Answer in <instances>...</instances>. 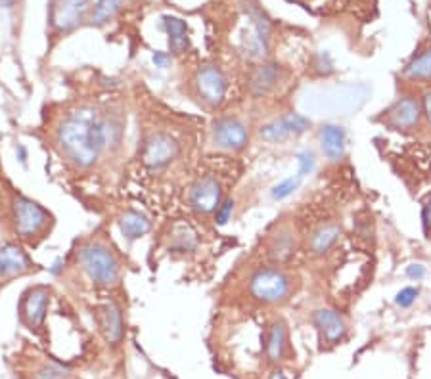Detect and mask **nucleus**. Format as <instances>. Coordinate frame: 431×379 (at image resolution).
Here are the masks:
<instances>
[{
	"instance_id": "obj_1",
	"label": "nucleus",
	"mask_w": 431,
	"mask_h": 379,
	"mask_svg": "<svg viewBox=\"0 0 431 379\" xmlns=\"http://www.w3.org/2000/svg\"><path fill=\"white\" fill-rule=\"evenodd\" d=\"M106 119L96 105L81 104L58 123L54 146L65 161L79 171H88L98 163L107 152Z\"/></svg>"
},
{
	"instance_id": "obj_2",
	"label": "nucleus",
	"mask_w": 431,
	"mask_h": 379,
	"mask_svg": "<svg viewBox=\"0 0 431 379\" xmlns=\"http://www.w3.org/2000/svg\"><path fill=\"white\" fill-rule=\"evenodd\" d=\"M77 262L94 286L106 289L119 286L121 262L104 241H85L77 249Z\"/></svg>"
},
{
	"instance_id": "obj_3",
	"label": "nucleus",
	"mask_w": 431,
	"mask_h": 379,
	"mask_svg": "<svg viewBox=\"0 0 431 379\" xmlns=\"http://www.w3.org/2000/svg\"><path fill=\"white\" fill-rule=\"evenodd\" d=\"M10 215L15 236L20 239L37 246L43 241L54 226V217L48 209H44L39 201H33L22 194H14L10 201Z\"/></svg>"
},
{
	"instance_id": "obj_4",
	"label": "nucleus",
	"mask_w": 431,
	"mask_h": 379,
	"mask_svg": "<svg viewBox=\"0 0 431 379\" xmlns=\"http://www.w3.org/2000/svg\"><path fill=\"white\" fill-rule=\"evenodd\" d=\"M248 289L255 301L263 305H282L290 299L293 291V280L282 268H259L249 276Z\"/></svg>"
},
{
	"instance_id": "obj_5",
	"label": "nucleus",
	"mask_w": 431,
	"mask_h": 379,
	"mask_svg": "<svg viewBox=\"0 0 431 379\" xmlns=\"http://www.w3.org/2000/svg\"><path fill=\"white\" fill-rule=\"evenodd\" d=\"M228 81L225 71L215 63L199 65L192 79V96L205 109H217L227 96Z\"/></svg>"
},
{
	"instance_id": "obj_6",
	"label": "nucleus",
	"mask_w": 431,
	"mask_h": 379,
	"mask_svg": "<svg viewBox=\"0 0 431 379\" xmlns=\"http://www.w3.org/2000/svg\"><path fill=\"white\" fill-rule=\"evenodd\" d=\"M249 131L240 119L236 117H220L211 126V144L217 149L238 154L248 146Z\"/></svg>"
},
{
	"instance_id": "obj_7",
	"label": "nucleus",
	"mask_w": 431,
	"mask_h": 379,
	"mask_svg": "<svg viewBox=\"0 0 431 379\" xmlns=\"http://www.w3.org/2000/svg\"><path fill=\"white\" fill-rule=\"evenodd\" d=\"M52 289L48 286H33L22 295L20 301V318L25 328L39 331L44 326L46 312H48Z\"/></svg>"
},
{
	"instance_id": "obj_8",
	"label": "nucleus",
	"mask_w": 431,
	"mask_h": 379,
	"mask_svg": "<svg viewBox=\"0 0 431 379\" xmlns=\"http://www.w3.org/2000/svg\"><path fill=\"white\" fill-rule=\"evenodd\" d=\"M186 201L198 215H211L223 204V184L215 176H201L188 188Z\"/></svg>"
},
{
	"instance_id": "obj_9",
	"label": "nucleus",
	"mask_w": 431,
	"mask_h": 379,
	"mask_svg": "<svg viewBox=\"0 0 431 379\" xmlns=\"http://www.w3.org/2000/svg\"><path fill=\"white\" fill-rule=\"evenodd\" d=\"M180 155V144L169 133H154L144 146V163L152 171H161Z\"/></svg>"
},
{
	"instance_id": "obj_10",
	"label": "nucleus",
	"mask_w": 431,
	"mask_h": 379,
	"mask_svg": "<svg viewBox=\"0 0 431 379\" xmlns=\"http://www.w3.org/2000/svg\"><path fill=\"white\" fill-rule=\"evenodd\" d=\"M91 0H50V25L58 35L71 33L77 27Z\"/></svg>"
},
{
	"instance_id": "obj_11",
	"label": "nucleus",
	"mask_w": 431,
	"mask_h": 379,
	"mask_svg": "<svg viewBox=\"0 0 431 379\" xmlns=\"http://www.w3.org/2000/svg\"><path fill=\"white\" fill-rule=\"evenodd\" d=\"M311 128V121L299 115V113H288L284 117H278V119L270 121L267 125H263L259 128V136H261L265 142H284L290 140V138H296V136H301L303 133H307Z\"/></svg>"
},
{
	"instance_id": "obj_12",
	"label": "nucleus",
	"mask_w": 431,
	"mask_h": 379,
	"mask_svg": "<svg viewBox=\"0 0 431 379\" xmlns=\"http://www.w3.org/2000/svg\"><path fill=\"white\" fill-rule=\"evenodd\" d=\"M35 262L31 260L27 251L15 244H2L0 246V280L8 281L22 278L35 272Z\"/></svg>"
},
{
	"instance_id": "obj_13",
	"label": "nucleus",
	"mask_w": 431,
	"mask_h": 379,
	"mask_svg": "<svg viewBox=\"0 0 431 379\" xmlns=\"http://www.w3.org/2000/svg\"><path fill=\"white\" fill-rule=\"evenodd\" d=\"M422 115H424V105L414 96H404L391 105V109L385 115V123L395 131H412L420 126Z\"/></svg>"
},
{
	"instance_id": "obj_14",
	"label": "nucleus",
	"mask_w": 431,
	"mask_h": 379,
	"mask_svg": "<svg viewBox=\"0 0 431 379\" xmlns=\"http://www.w3.org/2000/svg\"><path fill=\"white\" fill-rule=\"evenodd\" d=\"M94 316H96V324H98L100 331H102V335H104L107 343L119 345L123 335H125L123 314H121L119 305L115 301L104 302L94 310Z\"/></svg>"
},
{
	"instance_id": "obj_15",
	"label": "nucleus",
	"mask_w": 431,
	"mask_h": 379,
	"mask_svg": "<svg viewBox=\"0 0 431 379\" xmlns=\"http://www.w3.org/2000/svg\"><path fill=\"white\" fill-rule=\"evenodd\" d=\"M314 326L320 331V335L328 345H336L343 341L347 335V326L336 310L332 309H318L312 314Z\"/></svg>"
},
{
	"instance_id": "obj_16",
	"label": "nucleus",
	"mask_w": 431,
	"mask_h": 379,
	"mask_svg": "<svg viewBox=\"0 0 431 379\" xmlns=\"http://www.w3.org/2000/svg\"><path fill=\"white\" fill-rule=\"evenodd\" d=\"M318 142L328 161H340L345 155V131L338 125L320 126Z\"/></svg>"
},
{
	"instance_id": "obj_17",
	"label": "nucleus",
	"mask_w": 431,
	"mask_h": 379,
	"mask_svg": "<svg viewBox=\"0 0 431 379\" xmlns=\"http://www.w3.org/2000/svg\"><path fill=\"white\" fill-rule=\"evenodd\" d=\"M341 236V226L338 222H324V225L317 226L311 232V238H309V251L312 257H322L326 253L330 251L338 239Z\"/></svg>"
},
{
	"instance_id": "obj_18",
	"label": "nucleus",
	"mask_w": 431,
	"mask_h": 379,
	"mask_svg": "<svg viewBox=\"0 0 431 379\" xmlns=\"http://www.w3.org/2000/svg\"><path fill=\"white\" fill-rule=\"evenodd\" d=\"M117 222H119V230L123 234V238L128 239V241L140 239L142 236H146L152 230V220L140 211H125Z\"/></svg>"
},
{
	"instance_id": "obj_19",
	"label": "nucleus",
	"mask_w": 431,
	"mask_h": 379,
	"mask_svg": "<svg viewBox=\"0 0 431 379\" xmlns=\"http://www.w3.org/2000/svg\"><path fill=\"white\" fill-rule=\"evenodd\" d=\"M296 253V236L290 228H280L269 244V259L274 265H284Z\"/></svg>"
},
{
	"instance_id": "obj_20",
	"label": "nucleus",
	"mask_w": 431,
	"mask_h": 379,
	"mask_svg": "<svg viewBox=\"0 0 431 379\" xmlns=\"http://www.w3.org/2000/svg\"><path fill=\"white\" fill-rule=\"evenodd\" d=\"M163 29L169 36L171 54H183L188 48V27L186 21L177 15H165L163 18Z\"/></svg>"
},
{
	"instance_id": "obj_21",
	"label": "nucleus",
	"mask_w": 431,
	"mask_h": 379,
	"mask_svg": "<svg viewBox=\"0 0 431 379\" xmlns=\"http://www.w3.org/2000/svg\"><path fill=\"white\" fill-rule=\"evenodd\" d=\"M278 77H280V71H278L274 63H261L251 75L249 88H251L255 96H265L274 88Z\"/></svg>"
},
{
	"instance_id": "obj_22",
	"label": "nucleus",
	"mask_w": 431,
	"mask_h": 379,
	"mask_svg": "<svg viewBox=\"0 0 431 379\" xmlns=\"http://www.w3.org/2000/svg\"><path fill=\"white\" fill-rule=\"evenodd\" d=\"M286 341H288V333H286V326L282 322H274L267 337V357L270 362H280L286 352Z\"/></svg>"
},
{
	"instance_id": "obj_23",
	"label": "nucleus",
	"mask_w": 431,
	"mask_h": 379,
	"mask_svg": "<svg viewBox=\"0 0 431 379\" xmlns=\"http://www.w3.org/2000/svg\"><path fill=\"white\" fill-rule=\"evenodd\" d=\"M403 75L409 81H430L431 79V48L420 52L418 56L410 60L404 67Z\"/></svg>"
},
{
	"instance_id": "obj_24",
	"label": "nucleus",
	"mask_w": 431,
	"mask_h": 379,
	"mask_svg": "<svg viewBox=\"0 0 431 379\" xmlns=\"http://www.w3.org/2000/svg\"><path fill=\"white\" fill-rule=\"evenodd\" d=\"M125 0H98L96 6L92 8L91 14H88V23L91 25H106L107 21H112L117 15V12L123 6Z\"/></svg>"
},
{
	"instance_id": "obj_25",
	"label": "nucleus",
	"mask_w": 431,
	"mask_h": 379,
	"mask_svg": "<svg viewBox=\"0 0 431 379\" xmlns=\"http://www.w3.org/2000/svg\"><path fill=\"white\" fill-rule=\"evenodd\" d=\"M196 247H198L196 236H194L188 228H178V230L173 234V246H171V249L186 253V251H194Z\"/></svg>"
},
{
	"instance_id": "obj_26",
	"label": "nucleus",
	"mask_w": 431,
	"mask_h": 379,
	"mask_svg": "<svg viewBox=\"0 0 431 379\" xmlns=\"http://www.w3.org/2000/svg\"><path fill=\"white\" fill-rule=\"evenodd\" d=\"M299 176H290V178H286V180H282V182H278L272 188V197L274 199H286V197H290L293 192H296L297 188H299Z\"/></svg>"
},
{
	"instance_id": "obj_27",
	"label": "nucleus",
	"mask_w": 431,
	"mask_h": 379,
	"mask_svg": "<svg viewBox=\"0 0 431 379\" xmlns=\"http://www.w3.org/2000/svg\"><path fill=\"white\" fill-rule=\"evenodd\" d=\"M35 379H69V372L56 364H43L37 370Z\"/></svg>"
},
{
	"instance_id": "obj_28",
	"label": "nucleus",
	"mask_w": 431,
	"mask_h": 379,
	"mask_svg": "<svg viewBox=\"0 0 431 379\" xmlns=\"http://www.w3.org/2000/svg\"><path fill=\"white\" fill-rule=\"evenodd\" d=\"M297 163H299V178H303V176L311 175L312 171H314V155L309 152V149H305V152H301V154L297 155Z\"/></svg>"
},
{
	"instance_id": "obj_29",
	"label": "nucleus",
	"mask_w": 431,
	"mask_h": 379,
	"mask_svg": "<svg viewBox=\"0 0 431 379\" xmlns=\"http://www.w3.org/2000/svg\"><path fill=\"white\" fill-rule=\"evenodd\" d=\"M232 211H234V199L232 197H228V199H225L223 204H220V207L217 211H215V222L219 226H225L230 220V217H232Z\"/></svg>"
},
{
	"instance_id": "obj_30",
	"label": "nucleus",
	"mask_w": 431,
	"mask_h": 379,
	"mask_svg": "<svg viewBox=\"0 0 431 379\" xmlns=\"http://www.w3.org/2000/svg\"><path fill=\"white\" fill-rule=\"evenodd\" d=\"M416 297H418V289L416 288H404V289H401L399 293H397L395 302L399 305V307H403V309H409V307H412V305H414Z\"/></svg>"
},
{
	"instance_id": "obj_31",
	"label": "nucleus",
	"mask_w": 431,
	"mask_h": 379,
	"mask_svg": "<svg viewBox=\"0 0 431 379\" xmlns=\"http://www.w3.org/2000/svg\"><path fill=\"white\" fill-rule=\"evenodd\" d=\"M152 62H154V65L159 67V69H165V67H169L171 54H167V52H154Z\"/></svg>"
},
{
	"instance_id": "obj_32",
	"label": "nucleus",
	"mask_w": 431,
	"mask_h": 379,
	"mask_svg": "<svg viewBox=\"0 0 431 379\" xmlns=\"http://www.w3.org/2000/svg\"><path fill=\"white\" fill-rule=\"evenodd\" d=\"M422 220H424L425 232L431 230V194L425 199L424 207H422Z\"/></svg>"
},
{
	"instance_id": "obj_33",
	"label": "nucleus",
	"mask_w": 431,
	"mask_h": 379,
	"mask_svg": "<svg viewBox=\"0 0 431 379\" xmlns=\"http://www.w3.org/2000/svg\"><path fill=\"white\" fill-rule=\"evenodd\" d=\"M406 274H409V278H412V280H422L425 274V268L422 267V265H410V267L406 268Z\"/></svg>"
},
{
	"instance_id": "obj_34",
	"label": "nucleus",
	"mask_w": 431,
	"mask_h": 379,
	"mask_svg": "<svg viewBox=\"0 0 431 379\" xmlns=\"http://www.w3.org/2000/svg\"><path fill=\"white\" fill-rule=\"evenodd\" d=\"M422 105H424V113H425V117H427V123H430V126H431V91L425 92Z\"/></svg>"
},
{
	"instance_id": "obj_35",
	"label": "nucleus",
	"mask_w": 431,
	"mask_h": 379,
	"mask_svg": "<svg viewBox=\"0 0 431 379\" xmlns=\"http://www.w3.org/2000/svg\"><path fill=\"white\" fill-rule=\"evenodd\" d=\"M18 2H20V0H0V6H2V8H12V6H15Z\"/></svg>"
},
{
	"instance_id": "obj_36",
	"label": "nucleus",
	"mask_w": 431,
	"mask_h": 379,
	"mask_svg": "<svg viewBox=\"0 0 431 379\" xmlns=\"http://www.w3.org/2000/svg\"><path fill=\"white\" fill-rule=\"evenodd\" d=\"M270 379H288V375H286V373H284L282 370H276V372H272Z\"/></svg>"
}]
</instances>
